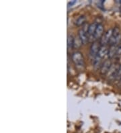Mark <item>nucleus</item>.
<instances>
[{
  "label": "nucleus",
  "mask_w": 121,
  "mask_h": 133,
  "mask_svg": "<svg viewBox=\"0 0 121 133\" xmlns=\"http://www.w3.org/2000/svg\"><path fill=\"white\" fill-rule=\"evenodd\" d=\"M108 50L106 46H101L97 53V56H99L100 58H104L106 56V55H108Z\"/></svg>",
  "instance_id": "10"
},
{
  "label": "nucleus",
  "mask_w": 121,
  "mask_h": 133,
  "mask_svg": "<svg viewBox=\"0 0 121 133\" xmlns=\"http://www.w3.org/2000/svg\"><path fill=\"white\" fill-rule=\"evenodd\" d=\"M76 0H73V1H69V3H68V6H73V5H74V4H75L76 3Z\"/></svg>",
  "instance_id": "16"
},
{
  "label": "nucleus",
  "mask_w": 121,
  "mask_h": 133,
  "mask_svg": "<svg viewBox=\"0 0 121 133\" xmlns=\"http://www.w3.org/2000/svg\"><path fill=\"white\" fill-rule=\"evenodd\" d=\"M121 43L117 46V50H116V56H121Z\"/></svg>",
  "instance_id": "15"
},
{
  "label": "nucleus",
  "mask_w": 121,
  "mask_h": 133,
  "mask_svg": "<svg viewBox=\"0 0 121 133\" xmlns=\"http://www.w3.org/2000/svg\"><path fill=\"white\" fill-rule=\"evenodd\" d=\"M102 58H100L99 56H96V57L93 59V65L94 69H97L98 67H101L102 66Z\"/></svg>",
  "instance_id": "11"
},
{
  "label": "nucleus",
  "mask_w": 121,
  "mask_h": 133,
  "mask_svg": "<svg viewBox=\"0 0 121 133\" xmlns=\"http://www.w3.org/2000/svg\"><path fill=\"white\" fill-rule=\"evenodd\" d=\"M118 69H119V68H117L116 65H112L110 69H109V71H108V73H107L108 75V77H109L110 78L115 79H116V74H117V72H118Z\"/></svg>",
  "instance_id": "7"
},
{
  "label": "nucleus",
  "mask_w": 121,
  "mask_h": 133,
  "mask_svg": "<svg viewBox=\"0 0 121 133\" xmlns=\"http://www.w3.org/2000/svg\"><path fill=\"white\" fill-rule=\"evenodd\" d=\"M74 46V38L72 35H68L67 36V48L71 50Z\"/></svg>",
  "instance_id": "13"
},
{
  "label": "nucleus",
  "mask_w": 121,
  "mask_h": 133,
  "mask_svg": "<svg viewBox=\"0 0 121 133\" xmlns=\"http://www.w3.org/2000/svg\"><path fill=\"white\" fill-rule=\"evenodd\" d=\"M86 20V18L85 16H79L75 21V24L77 26H81L85 24Z\"/></svg>",
  "instance_id": "12"
},
{
  "label": "nucleus",
  "mask_w": 121,
  "mask_h": 133,
  "mask_svg": "<svg viewBox=\"0 0 121 133\" xmlns=\"http://www.w3.org/2000/svg\"><path fill=\"white\" fill-rule=\"evenodd\" d=\"M112 32H113V28L109 29L103 34V36L100 38V41L101 46H106L108 44H109L110 40L112 36Z\"/></svg>",
  "instance_id": "2"
},
{
  "label": "nucleus",
  "mask_w": 121,
  "mask_h": 133,
  "mask_svg": "<svg viewBox=\"0 0 121 133\" xmlns=\"http://www.w3.org/2000/svg\"><path fill=\"white\" fill-rule=\"evenodd\" d=\"M112 63L110 60H106V61L102 63V66L100 67V73L103 75L108 73V72L109 71V69H110Z\"/></svg>",
  "instance_id": "4"
},
{
  "label": "nucleus",
  "mask_w": 121,
  "mask_h": 133,
  "mask_svg": "<svg viewBox=\"0 0 121 133\" xmlns=\"http://www.w3.org/2000/svg\"><path fill=\"white\" fill-rule=\"evenodd\" d=\"M100 46L97 42H94L90 46V55L91 58L94 59L96 56L97 55L99 49H100Z\"/></svg>",
  "instance_id": "3"
},
{
  "label": "nucleus",
  "mask_w": 121,
  "mask_h": 133,
  "mask_svg": "<svg viewBox=\"0 0 121 133\" xmlns=\"http://www.w3.org/2000/svg\"><path fill=\"white\" fill-rule=\"evenodd\" d=\"M79 37L80 38L82 44H86L88 42V36H87V32L83 28L79 30Z\"/></svg>",
  "instance_id": "6"
},
{
  "label": "nucleus",
  "mask_w": 121,
  "mask_h": 133,
  "mask_svg": "<svg viewBox=\"0 0 121 133\" xmlns=\"http://www.w3.org/2000/svg\"><path fill=\"white\" fill-rule=\"evenodd\" d=\"M116 80H119L120 81L121 79V65L119 66V69H118V72H117V74H116Z\"/></svg>",
  "instance_id": "14"
},
{
  "label": "nucleus",
  "mask_w": 121,
  "mask_h": 133,
  "mask_svg": "<svg viewBox=\"0 0 121 133\" xmlns=\"http://www.w3.org/2000/svg\"><path fill=\"white\" fill-rule=\"evenodd\" d=\"M103 32H104V26L102 24H98L94 35V38L95 39L101 38V37L103 36Z\"/></svg>",
  "instance_id": "5"
},
{
  "label": "nucleus",
  "mask_w": 121,
  "mask_h": 133,
  "mask_svg": "<svg viewBox=\"0 0 121 133\" xmlns=\"http://www.w3.org/2000/svg\"><path fill=\"white\" fill-rule=\"evenodd\" d=\"M120 85L121 86V79L120 80V81H119V86H120Z\"/></svg>",
  "instance_id": "17"
},
{
  "label": "nucleus",
  "mask_w": 121,
  "mask_h": 133,
  "mask_svg": "<svg viewBox=\"0 0 121 133\" xmlns=\"http://www.w3.org/2000/svg\"><path fill=\"white\" fill-rule=\"evenodd\" d=\"M72 61L75 65L76 67L78 69H83L85 66V61L83 54L79 51H76L72 54L71 56Z\"/></svg>",
  "instance_id": "1"
},
{
  "label": "nucleus",
  "mask_w": 121,
  "mask_h": 133,
  "mask_svg": "<svg viewBox=\"0 0 121 133\" xmlns=\"http://www.w3.org/2000/svg\"><path fill=\"white\" fill-rule=\"evenodd\" d=\"M116 50H117V46L116 45H112L110 46L108 52V57L110 59L113 58L114 56L116 55Z\"/></svg>",
  "instance_id": "9"
},
{
  "label": "nucleus",
  "mask_w": 121,
  "mask_h": 133,
  "mask_svg": "<svg viewBox=\"0 0 121 133\" xmlns=\"http://www.w3.org/2000/svg\"><path fill=\"white\" fill-rule=\"evenodd\" d=\"M97 24H97L96 22H94V23H92L89 26L88 30V34L89 36H94L96 30V28L97 26Z\"/></svg>",
  "instance_id": "8"
}]
</instances>
